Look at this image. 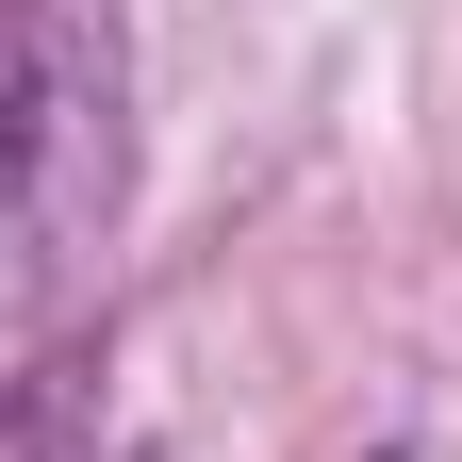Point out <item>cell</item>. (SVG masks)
<instances>
[{
    "label": "cell",
    "mask_w": 462,
    "mask_h": 462,
    "mask_svg": "<svg viewBox=\"0 0 462 462\" xmlns=\"http://www.w3.org/2000/svg\"><path fill=\"white\" fill-rule=\"evenodd\" d=\"M133 215V33L116 0H0V330L67 314Z\"/></svg>",
    "instance_id": "6da1fadb"
}]
</instances>
